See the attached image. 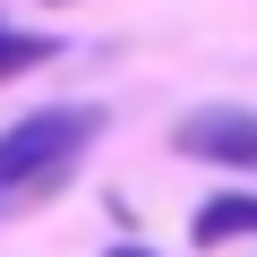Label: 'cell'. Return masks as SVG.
<instances>
[{
	"label": "cell",
	"mask_w": 257,
	"mask_h": 257,
	"mask_svg": "<svg viewBox=\"0 0 257 257\" xmlns=\"http://www.w3.org/2000/svg\"><path fill=\"white\" fill-rule=\"evenodd\" d=\"M60 43L52 35H26V26H0V77H26V69H43Z\"/></svg>",
	"instance_id": "4"
},
{
	"label": "cell",
	"mask_w": 257,
	"mask_h": 257,
	"mask_svg": "<svg viewBox=\"0 0 257 257\" xmlns=\"http://www.w3.org/2000/svg\"><path fill=\"white\" fill-rule=\"evenodd\" d=\"M52 9H60V0H52Z\"/></svg>",
	"instance_id": "6"
},
{
	"label": "cell",
	"mask_w": 257,
	"mask_h": 257,
	"mask_svg": "<svg viewBox=\"0 0 257 257\" xmlns=\"http://www.w3.org/2000/svg\"><path fill=\"white\" fill-rule=\"evenodd\" d=\"M103 257H155V248H138V240H120V248H103Z\"/></svg>",
	"instance_id": "5"
},
{
	"label": "cell",
	"mask_w": 257,
	"mask_h": 257,
	"mask_svg": "<svg viewBox=\"0 0 257 257\" xmlns=\"http://www.w3.org/2000/svg\"><path fill=\"white\" fill-rule=\"evenodd\" d=\"M94 138H103V103H43V111L9 120L0 128V223H18L43 197H60Z\"/></svg>",
	"instance_id": "1"
},
{
	"label": "cell",
	"mask_w": 257,
	"mask_h": 257,
	"mask_svg": "<svg viewBox=\"0 0 257 257\" xmlns=\"http://www.w3.org/2000/svg\"><path fill=\"white\" fill-rule=\"evenodd\" d=\"M172 146H180L189 163H223V172H240V189H248V180H257V111H240V103L180 111Z\"/></svg>",
	"instance_id": "2"
},
{
	"label": "cell",
	"mask_w": 257,
	"mask_h": 257,
	"mask_svg": "<svg viewBox=\"0 0 257 257\" xmlns=\"http://www.w3.org/2000/svg\"><path fill=\"white\" fill-rule=\"evenodd\" d=\"M189 240L197 248H223V240H257V189H214L206 206H197V223H189Z\"/></svg>",
	"instance_id": "3"
}]
</instances>
